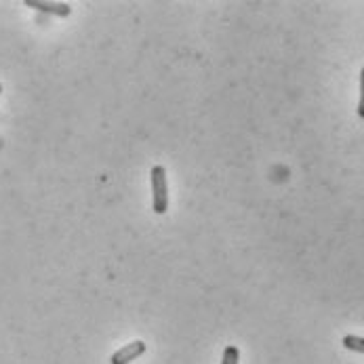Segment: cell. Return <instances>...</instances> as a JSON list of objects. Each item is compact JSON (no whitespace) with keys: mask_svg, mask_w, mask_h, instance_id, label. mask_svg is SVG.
I'll return each instance as SVG.
<instances>
[{"mask_svg":"<svg viewBox=\"0 0 364 364\" xmlns=\"http://www.w3.org/2000/svg\"><path fill=\"white\" fill-rule=\"evenodd\" d=\"M152 207L154 213L164 215L168 208V186H166V171L162 164L152 166Z\"/></svg>","mask_w":364,"mask_h":364,"instance_id":"obj_1","label":"cell"},{"mask_svg":"<svg viewBox=\"0 0 364 364\" xmlns=\"http://www.w3.org/2000/svg\"><path fill=\"white\" fill-rule=\"evenodd\" d=\"M144 354H146V343L137 339V341H131L129 346L120 348L118 352H114L109 358V364H129L141 358Z\"/></svg>","mask_w":364,"mask_h":364,"instance_id":"obj_2","label":"cell"},{"mask_svg":"<svg viewBox=\"0 0 364 364\" xmlns=\"http://www.w3.org/2000/svg\"><path fill=\"white\" fill-rule=\"evenodd\" d=\"M26 6L43 11V13H51L59 17H68L72 13V6L68 2H49V0H26Z\"/></svg>","mask_w":364,"mask_h":364,"instance_id":"obj_3","label":"cell"},{"mask_svg":"<svg viewBox=\"0 0 364 364\" xmlns=\"http://www.w3.org/2000/svg\"><path fill=\"white\" fill-rule=\"evenodd\" d=\"M343 348L352 350V352H358V354H364V337H358V335H346L343 337Z\"/></svg>","mask_w":364,"mask_h":364,"instance_id":"obj_4","label":"cell"},{"mask_svg":"<svg viewBox=\"0 0 364 364\" xmlns=\"http://www.w3.org/2000/svg\"><path fill=\"white\" fill-rule=\"evenodd\" d=\"M240 363V350L236 346H228L223 350V358H221V364H238Z\"/></svg>","mask_w":364,"mask_h":364,"instance_id":"obj_5","label":"cell"},{"mask_svg":"<svg viewBox=\"0 0 364 364\" xmlns=\"http://www.w3.org/2000/svg\"><path fill=\"white\" fill-rule=\"evenodd\" d=\"M358 116L364 120V68L360 72V102H358Z\"/></svg>","mask_w":364,"mask_h":364,"instance_id":"obj_6","label":"cell"},{"mask_svg":"<svg viewBox=\"0 0 364 364\" xmlns=\"http://www.w3.org/2000/svg\"><path fill=\"white\" fill-rule=\"evenodd\" d=\"M0 93H2V85H0Z\"/></svg>","mask_w":364,"mask_h":364,"instance_id":"obj_7","label":"cell"}]
</instances>
